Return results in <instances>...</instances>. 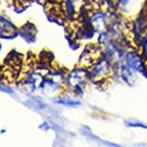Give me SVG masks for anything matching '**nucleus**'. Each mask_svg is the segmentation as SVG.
<instances>
[{"label": "nucleus", "instance_id": "1", "mask_svg": "<svg viewBox=\"0 0 147 147\" xmlns=\"http://www.w3.org/2000/svg\"><path fill=\"white\" fill-rule=\"evenodd\" d=\"M88 82H90L88 68L78 66L76 68L71 70L66 75L64 86H66L67 91H70V92L75 94V95H82L84 92V88Z\"/></svg>", "mask_w": 147, "mask_h": 147}, {"label": "nucleus", "instance_id": "2", "mask_svg": "<svg viewBox=\"0 0 147 147\" xmlns=\"http://www.w3.org/2000/svg\"><path fill=\"white\" fill-rule=\"evenodd\" d=\"M112 75H114V63H111L105 56L99 58L88 68L90 82H92L95 84H102V83L110 80Z\"/></svg>", "mask_w": 147, "mask_h": 147}, {"label": "nucleus", "instance_id": "3", "mask_svg": "<svg viewBox=\"0 0 147 147\" xmlns=\"http://www.w3.org/2000/svg\"><path fill=\"white\" fill-rule=\"evenodd\" d=\"M146 1L147 0H114V3L116 4L118 9L123 13V16H128V18H135L138 13H140Z\"/></svg>", "mask_w": 147, "mask_h": 147}, {"label": "nucleus", "instance_id": "4", "mask_svg": "<svg viewBox=\"0 0 147 147\" xmlns=\"http://www.w3.org/2000/svg\"><path fill=\"white\" fill-rule=\"evenodd\" d=\"M90 24L95 30V32H103L111 26V13L98 8L91 11L90 15Z\"/></svg>", "mask_w": 147, "mask_h": 147}, {"label": "nucleus", "instance_id": "5", "mask_svg": "<svg viewBox=\"0 0 147 147\" xmlns=\"http://www.w3.org/2000/svg\"><path fill=\"white\" fill-rule=\"evenodd\" d=\"M123 63L126 64V66H128L130 68H132L134 71H136V72H140V74H144V75H147V63L146 60H144L143 55L142 54H138L135 50H130L126 52V55H124L123 58Z\"/></svg>", "mask_w": 147, "mask_h": 147}, {"label": "nucleus", "instance_id": "6", "mask_svg": "<svg viewBox=\"0 0 147 147\" xmlns=\"http://www.w3.org/2000/svg\"><path fill=\"white\" fill-rule=\"evenodd\" d=\"M102 56H103V48H102L100 44L99 46H88L86 47V50L80 55L78 66L84 67V68H90Z\"/></svg>", "mask_w": 147, "mask_h": 147}, {"label": "nucleus", "instance_id": "7", "mask_svg": "<svg viewBox=\"0 0 147 147\" xmlns=\"http://www.w3.org/2000/svg\"><path fill=\"white\" fill-rule=\"evenodd\" d=\"M40 88L43 90V92L50 95V96H54L56 94H62L63 90L66 88L64 83H60V82H56V80H52L51 78L48 76H44L42 82V86Z\"/></svg>", "mask_w": 147, "mask_h": 147}, {"label": "nucleus", "instance_id": "8", "mask_svg": "<svg viewBox=\"0 0 147 147\" xmlns=\"http://www.w3.org/2000/svg\"><path fill=\"white\" fill-rule=\"evenodd\" d=\"M63 15H66L70 20L76 19V16L80 13L79 9V0H63L60 4Z\"/></svg>", "mask_w": 147, "mask_h": 147}, {"label": "nucleus", "instance_id": "9", "mask_svg": "<svg viewBox=\"0 0 147 147\" xmlns=\"http://www.w3.org/2000/svg\"><path fill=\"white\" fill-rule=\"evenodd\" d=\"M119 72H120V76L123 79L124 82H127L130 84H134L136 82V71H134L132 68H130L128 66H126L124 63H122L119 66Z\"/></svg>", "mask_w": 147, "mask_h": 147}, {"label": "nucleus", "instance_id": "10", "mask_svg": "<svg viewBox=\"0 0 147 147\" xmlns=\"http://www.w3.org/2000/svg\"><path fill=\"white\" fill-rule=\"evenodd\" d=\"M0 22H1V36H3V38H12V36L15 35L18 30H16V27L7 18L1 16Z\"/></svg>", "mask_w": 147, "mask_h": 147}, {"label": "nucleus", "instance_id": "11", "mask_svg": "<svg viewBox=\"0 0 147 147\" xmlns=\"http://www.w3.org/2000/svg\"><path fill=\"white\" fill-rule=\"evenodd\" d=\"M20 32H22V36H23L24 39H27L28 42H32V40L35 39V35H36L35 27H34L32 24H26V26L20 30Z\"/></svg>", "mask_w": 147, "mask_h": 147}, {"label": "nucleus", "instance_id": "12", "mask_svg": "<svg viewBox=\"0 0 147 147\" xmlns=\"http://www.w3.org/2000/svg\"><path fill=\"white\" fill-rule=\"evenodd\" d=\"M26 105H27L30 109L36 110V111H42V110L47 109V105L43 103L39 98H31V99H28V100L26 102Z\"/></svg>", "mask_w": 147, "mask_h": 147}, {"label": "nucleus", "instance_id": "13", "mask_svg": "<svg viewBox=\"0 0 147 147\" xmlns=\"http://www.w3.org/2000/svg\"><path fill=\"white\" fill-rule=\"evenodd\" d=\"M56 103L62 106H66V107H78L80 106V102L76 100V99H71V98H66V96H59L55 99Z\"/></svg>", "mask_w": 147, "mask_h": 147}, {"label": "nucleus", "instance_id": "14", "mask_svg": "<svg viewBox=\"0 0 147 147\" xmlns=\"http://www.w3.org/2000/svg\"><path fill=\"white\" fill-rule=\"evenodd\" d=\"M80 131H82V134H83L86 138H88V139L94 140V142H100V138H98L96 135H94L92 131H91L88 127H82Z\"/></svg>", "mask_w": 147, "mask_h": 147}, {"label": "nucleus", "instance_id": "15", "mask_svg": "<svg viewBox=\"0 0 147 147\" xmlns=\"http://www.w3.org/2000/svg\"><path fill=\"white\" fill-rule=\"evenodd\" d=\"M127 126H130V127H140V128H146L147 130V126L143 123H136V122H127Z\"/></svg>", "mask_w": 147, "mask_h": 147}]
</instances>
